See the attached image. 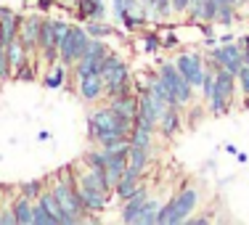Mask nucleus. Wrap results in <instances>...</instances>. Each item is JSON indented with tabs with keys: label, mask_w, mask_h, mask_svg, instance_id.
Listing matches in <instances>:
<instances>
[{
	"label": "nucleus",
	"mask_w": 249,
	"mask_h": 225,
	"mask_svg": "<svg viewBox=\"0 0 249 225\" xmlns=\"http://www.w3.org/2000/svg\"><path fill=\"white\" fill-rule=\"evenodd\" d=\"M239 43H241V48H244V51H249V35H244V37H241Z\"/></svg>",
	"instance_id": "38"
},
{
	"label": "nucleus",
	"mask_w": 249,
	"mask_h": 225,
	"mask_svg": "<svg viewBox=\"0 0 249 225\" xmlns=\"http://www.w3.org/2000/svg\"><path fill=\"white\" fill-rule=\"evenodd\" d=\"M127 143H130V146H141V149L154 151V149H157V133H154V130H149V127L143 125V122L135 120V122H133V127H130Z\"/></svg>",
	"instance_id": "19"
},
{
	"label": "nucleus",
	"mask_w": 249,
	"mask_h": 225,
	"mask_svg": "<svg viewBox=\"0 0 249 225\" xmlns=\"http://www.w3.org/2000/svg\"><path fill=\"white\" fill-rule=\"evenodd\" d=\"M72 173H74V191L80 196L82 207H85V212L88 215H101L114 196V186L109 183L106 173L88 167L82 162L72 164Z\"/></svg>",
	"instance_id": "1"
},
{
	"label": "nucleus",
	"mask_w": 249,
	"mask_h": 225,
	"mask_svg": "<svg viewBox=\"0 0 249 225\" xmlns=\"http://www.w3.org/2000/svg\"><path fill=\"white\" fill-rule=\"evenodd\" d=\"M11 77H14V67H11V61H8L5 48H0V82H8Z\"/></svg>",
	"instance_id": "32"
},
{
	"label": "nucleus",
	"mask_w": 249,
	"mask_h": 225,
	"mask_svg": "<svg viewBox=\"0 0 249 225\" xmlns=\"http://www.w3.org/2000/svg\"><path fill=\"white\" fill-rule=\"evenodd\" d=\"M133 122L122 120L120 114L109 109V106H96L88 111V140L101 149H111V146H124Z\"/></svg>",
	"instance_id": "2"
},
{
	"label": "nucleus",
	"mask_w": 249,
	"mask_h": 225,
	"mask_svg": "<svg viewBox=\"0 0 249 225\" xmlns=\"http://www.w3.org/2000/svg\"><path fill=\"white\" fill-rule=\"evenodd\" d=\"M201 199V191L196 186H183L180 191H175L173 196L159 207V215H157V225H180L188 223V217L196 212Z\"/></svg>",
	"instance_id": "3"
},
{
	"label": "nucleus",
	"mask_w": 249,
	"mask_h": 225,
	"mask_svg": "<svg viewBox=\"0 0 249 225\" xmlns=\"http://www.w3.org/2000/svg\"><path fill=\"white\" fill-rule=\"evenodd\" d=\"M101 3H104V0H101ZM96 5H98V0H74L72 11H74V16H77L80 21H90Z\"/></svg>",
	"instance_id": "30"
},
{
	"label": "nucleus",
	"mask_w": 249,
	"mask_h": 225,
	"mask_svg": "<svg viewBox=\"0 0 249 225\" xmlns=\"http://www.w3.org/2000/svg\"><path fill=\"white\" fill-rule=\"evenodd\" d=\"M188 223H191V225H207V223H212V217L210 215H201V217H188Z\"/></svg>",
	"instance_id": "37"
},
{
	"label": "nucleus",
	"mask_w": 249,
	"mask_h": 225,
	"mask_svg": "<svg viewBox=\"0 0 249 225\" xmlns=\"http://www.w3.org/2000/svg\"><path fill=\"white\" fill-rule=\"evenodd\" d=\"M183 130V120H180V109L178 106H164L159 114V125H157V135H162L164 140H173L180 135Z\"/></svg>",
	"instance_id": "14"
},
{
	"label": "nucleus",
	"mask_w": 249,
	"mask_h": 225,
	"mask_svg": "<svg viewBox=\"0 0 249 225\" xmlns=\"http://www.w3.org/2000/svg\"><path fill=\"white\" fill-rule=\"evenodd\" d=\"M151 154L154 151H149V149L130 146L127 149V167L135 170V173H141V175H146V170H149V164H151Z\"/></svg>",
	"instance_id": "21"
},
{
	"label": "nucleus",
	"mask_w": 249,
	"mask_h": 225,
	"mask_svg": "<svg viewBox=\"0 0 249 225\" xmlns=\"http://www.w3.org/2000/svg\"><path fill=\"white\" fill-rule=\"evenodd\" d=\"M143 183V175L141 173H135V170H130V167H124V173H122V177L114 183V196L120 199V201H124L127 196H133L135 191H138V186Z\"/></svg>",
	"instance_id": "18"
},
{
	"label": "nucleus",
	"mask_w": 249,
	"mask_h": 225,
	"mask_svg": "<svg viewBox=\"0 0 249 225\" xmlns=\"http://www.w3.org/2000/svg\"><path fill=\"white\" fill-rule=\"evenodd\" d=\"M149 199H151V188L141 183L138 191L122 201V207H120V223L135 225V220H138V215H141V209H143V204H146Z\"/></svg>",
	"instance_id": "12"
},
{
	"label": "nucleus",
	"mask_w": 249,
	"mask_h": 225,
	"mask_svg": "<svg viewBox=\"0 0 249 225\" xmlns=\"http://www.w3.org/2000/svg\"><path fill=\"white\" fill-rule=\"evenodd\" d=\"M175 67H178V72L188 80V85H191L194 90H201L204 72H207V56H201L199 51H180L175 56Z\"/></svg>",
	"instance_id": "7"
},
{
	"label": "nucleus",
	"mask_w": 249,
	"mask_h": 225,
	"mask_svg": "<svg viewBox=\"0 0 249 225\" xmlns=\"http://www.w3.org/2000/svg\"><path fill=\"white\" fill-rule=\"evenodd\" d=\"M0 225H16V215L11 209V204L0 207Z\"/></svg>",
	"instance_id": "35"
},
{
	"label": "nucleus",
	"mask_w": 249,
	"mask_h": 225,
	"mask_svg": "<svg viewBox=\"0 0 249 225\" xmlns=\"http://www.w3.org/2000/svg\"><path fill=\"white\" fill-rule=\"evenodd\" d=\"M173 16H175L173 0H154V5H151V21H157V24H167Z\"/></svg>",
	"instance_id": "25"
},
{
	"label": "nucleus",
	"mask_w": 249,
	"mask_h": 225,
	"mask_svg": "<svg viewBox=\"0 0 249 225\" xmlns=\"http://www.w3.org/2000/svg\"><path fill=\"white\" fill-rule=\"evenodd\" d=\"M241 21V14L236 5L231 3H217V16H215V24H223V27H233Z\"/></svg>",
	"instance_id": "24"
},
{
	"label": "nucleus",
	"mask_w": 249,
	"mask_h": 225,
	"mask_svg": "<svg viewBox=\"0 0 249 225\" xmlns=\"http://www.w3.org/2000/svg\"><path fill=\"white\" fill-rule=\"evenodd\" d=\"M5 53H8V61H11V67H14V69L24 67V64L29 61V58H35V56H29V53H27L24 43H21L19 37H14L8 45H5Z\"/></svg>",
	"instance_id": "22"
},
{
	"label": "nucleus",
	"mask_w": 249,
	"mask_h": 225,
	"mask_svg": "<svg viewBox=\"0 0 249 225\" xmlns=\"http://www.w3.org/2000/svg\"><path fill=\"white\" fill-rule=\"evenodd\" d=\"M11 209L16 215V225H32V199L19 193V196L11 201Z\"/></svg>",
	"instance_id": "23"
},
{
	"label": "nucleus",
	"mask_w": 249,
	"mask_h": 225,
	"mask_svg": "<svg viewBox=\"0 0 249 225\" xmlns=\"http://www.w3.org/2000/svg\"><path fill=\"white\" fill-rule=\"evenodd\" d=\"M40 201H43V207H45V209H48L51 215H53V220H56V225H80V223H77L72 215H67V212L61 209V204L56 201V196L51 193V188H48V186H45V191L40 193Z\"/></svg>",
	"instance_id": "20"
},
{
	"label": "nucleus",
	"mask_w": 249,
	"mask_h": 225,
	"mask_svg": "<svg viewBox=\"0 0 249 225\" xmlns=\"http://www.w3.org/2000/svg\"><path fill=\"white\" fill-rule=\"evenodd\" d=\"M72 90L77 93V98L82 104H90V106L98 104L101 98H106V87H104V80H101V72L72 77Z\"/></svg>",
	"instance_id": "9"
},
{
	"label": "nucleus",
	"mask_w": 249,
	"mask_h": 225,
	"mask_svg": "<svg viewBox=\"0 0 249 225\" xmlns=\"http://www.w3.org/2000/svg\"><path fill=\"white\" fill-rule=\"evenodd\" d=\"M159 207H162V201L151 196V199L143 204V209H141V215H138V220H135V225H157Z\"/></svg>",
	"instance_id": "26"
},
{
	"label": "nucleus",
	"mask_w": 249,
	"mask_h": 225,
	"mask_svg": "<svg viewBox=\"0 0 249 225\" xmlns=\"http://www.w3.org/2000/svg\"><path fill=\"white\" fill-rule=\"evenodd\" d=\"M173 11L178 16H186V11H188V0H173Z\"/></svg>",
	"instance_id": "36"
},
{
	"label": "nucleus",
	"mask_w": 249,
	"mask_h": 225,
	"mask_svg": "<svg viewBox=\"0 0 249 225\" xmlns=\"http://www.w3.org/2000/svg\"><path fill=\"white\" fill-rule=\"evenodd\" d=\"M178 43H180V40H178L175 32H162L159 35V48H164V51H175Z\"/></svg>",
	"instance_id": "34"
},
{
	"label": "nucleus",
	"mask_w": 249,
	"mask_h": 225,
	"mask_svg": "<svg viewBox=\"0 0 249 225\" xmlns=\"http://www.w3.org/2000/svg\"><path fill=\"white\" fill-rule=\"evenodd\" d=\"M43 87L48 90H58V87H72V69L67 64L56 61L48 67V72L43 74Z\"/></svg>",
	"instance_id": "17"
},
{
	"label": "nucleus",
	"mask_w": 249,
	"mask_h": 225,
	"mask_svg": "<svg viewBox=\"0 0 249 225\" xmlns=\"http://www.w3.org/2000/svg\"><path fill=\"white\" fill-rule=\"evenodd\" d=\"M138 51L157 53V51H159V35H157V32H143V35L138 37Z\"/></svg>",
	"instance_id": "31"
},
{
	"label": "nucleus",
	"mask_w": 249,
	"mask_h": 225,
	"mask_svg": "<svg viewBox=\"0 0 249 225\" xmlns=\"http://www.w3.org/2000/svg\"><path fill=\"white\" fill-rule=\"evenodd\" d=\"M217 16V0H188L186 19L191 24H215Z\"/></svg>",
	"instance_id": "13"
},
{
	"label": "nucleus",
	"mask_w": 249,
	"mask_h": 225,
	"mask_svg": "<svg viewBox=\"0 0 249 225\" xmlns=\"http://www.w3.org/2000/svg\"><path fill=\"white\" fill-rule=\"evenodd\" d=\"M45 186H48V180H40V177H35V180L21 183V186H19V193L35 201V199H40V193L45 191Z\"/></svg>",
	"instance_id": "28"
},
{
	"label": "nucleus",
	"mask_w": 249,
	"mask_h": 225,
	"mask_svg": "<svg viewBox=\"0 0 249 225\" xmlns=\"http://www.w3.org/2000/svg\"><path fill=\"white\" fill-rule=\"evenodd\" d=\"M207 64H212L215 69H228V72L239 74V69L244 67V48H241V43L223 40L220 45H212L210 48Z\"/></svg>",
	"instance_id": "6"
},
{
	"label": "nucleus",
	"mask_w": 249,
	"mask_h": 225,
	"mask_svg": "<svg viewBox=\"0 0 249 225\" xmlns=\"http://www.w3.org/2000/svg\"><path fill=\"white\" fill-rule=\"evenodd\" d=\"M0 196H3V191H0Z\"/></svg>",
	"instance_id": "39"
},
{
	"label": "nucleus",
	"mask_w": 249,
	"mask_h": 225,
	"mask_svg": "<svg viewBox=\"0 0 249 225\" xmlns=\"http://www.w3.org/2000/svg\"><path fill=\"white\" fill-rule=\"evenodd\" d=\"M236 82H239V90L244 93V98H247V104H249V64H244V67L239 69Z\"/></svg>",
	"instance_id": "33"
},
{
	"label": "nucleus",
	"mask_w": 249,
	"mask_h": 225,
	"mask_svg": "<svg viewBox=\"0 0 249 225\" xmlns=\"http://www.w3.org/2000/svg\"><path fill=\"white\" fill-rule=\"evenodd\" d=\"M164 101H159L154 93L149 90H141L138 93V117L135 120L138 122H143L149 130H154L157 133V125H159V114H162V109H164Z\"/></svg>",
	"instance_id": "10"
},
{
	"label": "nucleus",
	"mask_w": 249,
	"mask_h": 225,
	"mask_svg": "<svg viewBox=\"0 0 249 225\" xmlns=\"http://www.w3.org/2000/svg\"><path fill=\"white\" fill-rule=\"evenodd\" d=\"M106 106H109L114 114H120L122 120L135 122V117H138V93H127V96L106 98Z\"/></svg>",
	"instance_id": "16"
},
{
	"label": "nucleus",
	"mask_w": 249,
	"mask_h": 225,
	"mask_svg": "<svg viewBox=\"0 0 249 225\" xmlns=\"http://www.w3.org/2000/svg\"><path fill=\"white\" fill-rule=\"evenodd\" d=\"M85 32L90 35V37H98V40H106V37H114L117 29L109 24V21H85Z\"/></svg>",
	"instance_id": "27"
},
{
	"label": "nucleus",
	"mask_w": 249,
	"mask_h": 225,
	"mask_svg": "<svg viewBox=\"0 0 249 225\" xmlns=\"http://www.w3.org/2000/svg\"><path fill=\"white\" fill-rule=\"evenodd\" d=\"M32 225H56L53 215L43 207V201H40V199L32 201Z\"/></svg>",
	"instance_id": "29"
},
{
	"label": "nucleus",
	"mask_w": 249,
	"mask_h": 225,
	"mask_svg": "<svg viewBox=\"0 0 249 225\" xmlns=\"http://www.w3.org/2000/svg\"><path fill=\"white\" fill-rule=\"evenodd\" d=\"M88 43H90V35L85 32V27H80V24H69L67 35H64V37L58 40V61L67 64V67L72 69L74 64L82 58V53H85Z\"/></svg>",
	"instance_id": "5"
},
{
	"label": "nucleus",
	"mask_w": 249,
	"mask_h": 225,
	"mask_svg": "<svg viewBox=\"0 0 249 225\" xmlns=\"http://www.w3.org/2000/svg\"><path fill=\"white\" fill-rule=\"evenodd\" d=\"M127 77H133V72H130V61L124 56H120V53L111 51L109 56L101 61V80H104L106 96H109L117 85H122Z\"/></svg>",
	"instance_id": "8"
},
{
	"label": "nucleus",
	"mask_w": 249,
	"mask_h": 225,
	"mask_svg": "<svg viewBox=\"0 0 249 225\" xmlns=\"http://www.w3.org/2000/svg\"><path fill=\"white\" fill-rule=\"evenodd\" d=\"M19 24H21L19 11L0 3V37H3V45H8L14 37H19Z\"/></svg>",
	"instance_id": "15"
},
{
	"label": "nucleus",
	"mask_w": 249,
	"mask_h": 225,
	"mask_svg": "<svg viewBox=\"0 0 249 225\" xmlns=\"http://www.w3.org/2000/svg\"><path fill=\"white\" fill-rule=\"evenodd\" d=\"M43 16L40 11L35 14L21 16V24H19V40L24 43V48L29 56H37V43H40V24H43Z\"/></svg>",
	"instance_id": "11"
},
{
	"label": "nucleus",
	"mask_w": 249,
	"mask_h": 225,
	"mask_svg": "<svg viewBox=\"0 0 249 225\" xmlns=\"http://www.w3.org/2000/svg\"><path fill=\"white\" fill-rule=\"evenodd\" d=\"M157 72L162 74V80L167 82V87L173 90L178 109H180V111H183V109H188V106L194 104V96H196V90H194V87L188 85L186 77L178 72L175 61H157Z\"/></svg>",
	"instance_id": "4"
}]
</instances>
